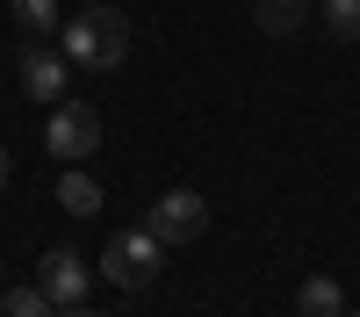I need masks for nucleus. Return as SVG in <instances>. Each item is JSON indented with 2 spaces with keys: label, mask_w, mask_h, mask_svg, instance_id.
Returning <instances> with one entry per match:
<instances>
[{
  "label": "nucleus",
  "mask_w": 360,
  "mask_h": 317,
  "mask_svg": "<svg viewBox=\"0 0 360 317\" xmlns=\"http://www.w3.org/2000/svg\"><path fill=\"white\" fill-rule=\"evenodd\" d=\"M58 51H65L72 65H86V72H115L130 58V15H115L101 0V8H86V15H72L58 29Z\"/></svg>",
  "instance_id": "obj_1"
},
{
  "label": "nucleus",
  "mask_w": 360,
  "mask_h": 317,
  "mask_svg": "<svg viewBox=\"0 0 360 317\" xmlns=\"http://www.w3.org/2000/svg\"><path fill=\"white\" fill-rule=\"evenodd\" d=\"M159 267H166V245L152 238V231H115V238L101 245V274L115 288H152Z\"/></svg>",
  "instance_id": "obj_2"
},
{
  "label": "nucleus",
  "mask_w": 360,
  "mask_h": 317,
  "mask_svg": "<svg viewBox=\"0 0 360 317\" xmlns=\"http://www.w3.org/2000/svg\"><path fill=\"white\" fill-rule=\"evenodd\" d=\"M144 231L173 252V245H195L202 231H209V202L195 195V188H166L159 202H152V216H144Z\"/></svg>",
  "instance_id": "obj_3"
},
{
  "label": "nucleus",
  "mask_w": 360,
  "mask_h": 317,
  "mask_svg": "<svg viewBox=\"0 0 360 317\" xmlns=\"http://www.w3.org/2000/svg\"><path fill=\"white\" fill-rule=\"evenodd\" d=\"M44 144H51V159L79 166V159L101 144V115L86 108V101H58V108H51V123H44Z\"/></svg>",
  "instance_id": "obj_4"
},
{
  "label": "nucleus",
  "mask_w": 360,
  "mask_h": 317,
  "mask_svg": "<svg viewBox=\"0 0 360 317\" xmlns=\"http://www.w3.org/2000/svg\"><path fill=\"white\" fill-rule=\"evenodd\" d=\"M37 288H44L58 310H65V303H86V288H94V267H86L79 252L58 245V252H44V259H37Z\"/></svg>",
  "instance_id": "obj_5"
},
{
  "label": "nucleus",
  "mask_w": 360,
  "mask_h": 317,
  "mask_svg": "<svg viewBox=\"0 0 360 317\" xmlns=\"http://www.w3.org/2000/svg\"><path fill=\"white\" fill-rule=\"evenodd\" d=\"M15 79H22V94L29 101H65V79H72V58L65 51H22L15 58Z\"/></svg>",
  "instance_id": "obj_6"
},
{
  "label": "nucleus",
  "mask_w": 360,
  "mask_h": 317,
  "mask_svg": "<svg viewBox=\"0 0 360 317\" xmlns=\"http://www.w3.org/2000/svg\"><path fill=\"white\" fill-rule=\"evenodd\" d=\"M58 209H65V216H94L101 209V181L79 173V166H65V173H58Z\"/></svg>",
  "instance_id": "obj_7"
},
{
  "label": "nucleus",
  "mask_w": 360,
  "mask_h": 317,
  "mask_svg": "<svg viewBox=\"0 0 360 317\" xmlns=\"http://www.w3.org/2000/svg\"><path fill=\"white\" fill-rule=\"evenodd\" d=\"M295 310H303V317H346V288L332 274H310L303 288H295Z\"/></svg>",
  "instance_id": "obj_8"
},
{
  "label": "nucleus",
  "mask_w": 360,
  "mask_h": 317,
  "mask_svg": "<svg viewBox=\"0 0 360 317\" xmlns=\"http://www.w3.org/2000/svg\"><path fill=\"white\" fill-rule=\"evenodd\" d=\"M310 15V0H252V22L266 29V37H295Z\"/></svg>",
  "instance_id": "obj_9"
},
{
  "label": "nucleus",
  "mask_w": 360,
  "mask_h": 317,
  "mask_svg": "<svg viewBox=\"0 0 360 317\" xmlns=\"http://www.w3.org/2000/svg\"><path fill=\"white\" fill-rule=\"evenodd\" d=\"M15 29L22 37H51V29H65V8L58 0H15Z\"/></svg>",
  "instance_id": "obj_10"
},
{
  "label": "nucleus",
  "mask_w": 360,
  "mask_h": 317,
  "mask_svg": "<svg viewBox=\"0 0 360 317\" xmlns=\"http://www.w3.org/2000/svg\"><path fill=\"white\" fill-rule=\"evenodd\" d=\"M0 317H58V303L29 281V288H8V296H0Z\"/></svg>",
  "instance_id": "obj_11"
},
{
  "label": "nucleus",
  "mask_w": 360,
  "mask_h": 317,
  "mask_svg": "<svg viewBox=\"0 0 360 317\" xmlns=\"http://www.w3.org/2000/svg\"><path fill=\"white\" fill-rule=\"evenodd\" d=\"M324 29H332V37H346V44H360V0H324Z\"/></svg>",
  "instance_id": "obj_12"
},
{
  "label": "nucleus",
  "mask_w": 360,
  "mask_h": 317,
  "mask_svg": "<svg viewBox=\"0 0 360 317\" xmlns=\"http://www.w3.org/2000/svg\"><path fill=\"white\" fill-rule=\"evenodd\" d=\"M15 181V159H8V144H0V188H8Z\"/></svg>",
  "instance_id": "obj_13"
},
{
  "label": "nucleus",
  "mask_w": 360,
  "mask_h": 317,
  "mask_svg": "<svg viewBox=\"0 0 360 317\" xmlns=\"http://www.w3.org/2000/svg\"><path fill=\"white\" fill-rule=\"evenodd\" d=\"M58 317H101V310H79V303H65V310H58Z\"/></svg>",
  "instance_id": "obj_14"
},
{
  "label": "nucleus",
  "mask_w": 360,
  "mask_h": 317,
  "mask_svg": "<svg viewBox=\"0 0 360 317\" xmlns=\"http://www.w3.org/2000/svg\"><path fill=\"white\" fill-rule=\"evenodd\" d=\"M346 317H360V310H353V303H346Z\"/></svg>",
  "instance_id": "obj_15"
},
{
  "label": "nucleus",
  "mask_w": 360,
  "mask_h": 317,
  "mask_svg": "<svg viewBox=\"0 0 360 317\" xmlns=\"http://www.w3.org/2000/svg\"><path fill=\"white\" fill-rule=\"evenodd\" d=\"M86 8H101V0H86Z\"/></svg>",
  "instance_id": "obj_16"
}]
</instances>
